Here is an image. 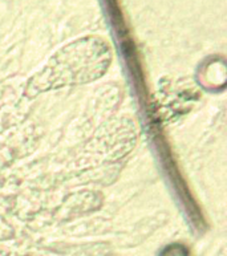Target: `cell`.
<instances>
[{"instance_id": "1", "label": "cell", "mask_w": 227, "mask_h": 256, "mask_svg": "<svg viewBox=\"0 0 227 256\" xmlns=\"http://www.w3.org/2000/svg\"><path fill=\"white\" fill-rule=\"evenodd\" d=\"M112 62V48L98 36H86L62 46L27 85L28 94L88 84L100 78Z\"/></svg>"}, {"instance_id": "2", "label": "cell", "mask_w": 227, "mask_h": 256, "mask_svg": "<svg viewBox=\"0 0 227 256\" xmlns=\"http://www.w3.org/2000/svg\"><path fill=\"white\" fill-rule=\"evenodd\" d=\"M161 256H186V251L182 247L173 246V247H169L166 250L165 252H162Z\"/></svg>"}]
</instances>
